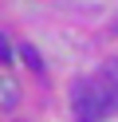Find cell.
<instances>
[{"mask_svg":"<svg viewBox=\"0 0 118 122\" xmlns=\"http://www.w3.org/2000/svg\"><path fill=\"white\" fill-rule=\"evenodd\" d=\"M20 55H24V63H28L31 71H43V59H39V51H36V47H24Z\"/></svg>","mask_w":118,"mask_h":122,"instance_id":"3","label":"cell"},{"mask_svg":"<svg viewBox=\"0 0 118 122\" xmlns=\"http://www.w3.org/2000/svg\"><path fill=\"white\" fill-rule=\"evenodd\" d=\"M0 95H4V98H0V106H4V110H16V102H20V91H16V83L8 79V75H4V83H0Z\"/></svg>","mask_w":118,"mask_h":122,"instance_id":"2","label":"cell"},{"mask_svg":"<svg viewBox=\"0 0 118 122\" xmlns=\"http://www.w3.org/2000/svg\"><path fill=\"white\" fill-rule=\"evenodd\" d=\"M0 55H4V63H12V47H8V40L0 36Z\"/></svg>","mask_w":118,"mask_h":122,"instance_id":"4","label":"cell"},{"mask_svg":"<svg viewBox=\"0 0 118 122\" xmlns=\"http://www.w3.org/2000/svg\"><path fill=\"white\" fill-rule=\"evenodd\" d=\"M114 110H118V87L106 83L102 75H94V79H87V83L75 87V114H79V122H102Z\"/></svg>","mask_w":118,"mask_h":122,"instance_id":"1","label":"cell"},{"mask_svg":"<svg viewBox=\"0 0 118 122\" xmlns=\"http://www.w3.org/2000/svg\"><path fill=\"white\" fill-rule=\"evenodd\" d=\"M110 32H114V36H118V16H114V24H110Z\"/></svg>","mask_w":118,"mask_h":122,"instance_id":"5","label":"cell"}]
</instances>
